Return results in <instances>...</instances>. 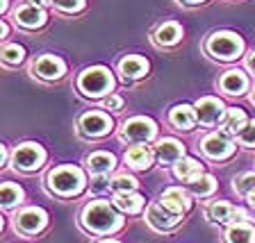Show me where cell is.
<instances>
[{
  "mask_svg": "<svg viewBox=\"0 0 255 243\" xmlns=\"http://www.w3.org/2000/svg\"><path fill=\"white\" fill-rule=\"evenodd\" d=\"M82 225L96 234H110L119 230L121 216L114 212V207L110 202H91L82 212Z\"/></svg>",
  "mask_w": 255,
  "mask_h": 243,
  "instance_id": "6da1fadb",
  "label": "cell"
},
{
  "mask_svg": "<svg viewBox=\"0 0 255 243\" xmlns=\"http://www.w3.org/2000/svg\"><path fill=\"white\" fill-rule=\"evenodd\" d=\"M48 186L59 196H75L85 186V175L75 166H59V168L50 170Z\"/></svg>",
  "mask_w": 255,
  "mask_h": 243,
  "instance_id": "7a4b0ae2",
  "label": "cell"
},
{
  "mask_svg": "<svg viewBox=\"0 0 255 243\" xmlns=\"http://www.w3.org/2000/svg\"><path fill=\"white\" fill-rule=\"evenodd\" d=\"M207 53L212 55L214 59H221V62H230V59H237L244 50V41L233 34V32H214L212 37L207 39Z\"/></svg>",
  "mask_w": 255,
  "mask_h": 243,
  "instance_id": "3957f363",
  "label": "cell"
},
{
  "mask_svg": "<svg viewBox=\"0 0 255 243\" xmlns=\"http://www.w3.org/2000/svg\"><path fill=\"white\" fill-rule=\"evenodd\" d=\"M114 86V78L107 69L103 66H94V69H87L85 73L78 78V89L82 91L89 98H101L103 93L112 91Z\"/></svg>",
  "mask_w": 255,
  "mask_h": 243,
  "instance_id": "277c9868",
  "label": "cell"
},
{
  "mask_svg": "<svg viewBox=\"0 0 255 243\" xmlns=\"http://www.w3.org/2000/svg\"><path fill=\"white\" fill-rule=\"evenodd\" d=\"M43 162H46V153L37 143H23L11 155V164L18 170H37L43 166Z\"/></svg>",
  "mask_w": 255,
  "mask_h": 243,
  "instance_id": "5b68a950",
  "label": "cell"
},
{
  "mask_svg": "<svg viewBox=\"0 0 255 243\" xmlns=\"http://www.w3.org/2000/svg\"><path fill=\"white\" fill-rule=\"evenodd\" d=\"M155 132H157V127H155V123L150 121V118L137 116V118H130V121H126L121 137L126 139V141L143 143V141H150V139L155 137Z\"/></svg>",
  "mask_w": 255,
  "mask_h": 243,
  "instance_id": "8992f818",
  "label": "cell"
},
{
  "mask_svg": "<svg viewBox=\"0 0 255 243\" xmlns=\"http://www.w3.org/2000/svg\"><path fill=\"white\" fill-rule=\"evenodd\" d=\"M112 130V121L110 116L101 114V111H89L85 116L80 118V132L85 134V137H103Z\"/></svg>",
  "mask_w": 255,
  "mask_h": 243,
  "instance_id": "52a82bcc",
  "label": "cell"
},
{
  "mask_svg": "<svg viewBox=\"0 0 255 243\" xmlns=\"http://www.w3.org/2000/svg\"><path fill=\"white\" fill-rule=\"evenodd\" d=\"M180 216L182 214H173L169 212L162 202L159 205H150L148 207V214H146V221H148L150 228L159 230V232H164V230H171L175 228L178 223H180Z\"/></svg>",
  "mask_w": 255,
  "mask_h": 243,
  "instance_id": "ba28073f",
  "label": "cell"
},
{
  "mask_svg": "<svg viewBox=\"0 0 255 243\" xmlns=\"http://www.w3.org/2000/svg\"><path fill=\"white\" fill-rule=\"evenodd\" d=\"M233 150H235L233 141L228 139V134L223 132H214L210 137H205V141H203V153L212 159H226L233 155Z\"/></svg>",
  "mask_w": 255,
  "mask_h": 243,
  "instance_id": "9c48e42d",
  "label": "cell"
},
{
  "mask_svg": "<svg viewBox=\"0 0 255 243\" xmlns=\"http://www.w3.org/2000/svg\"><path fill=\"white\" fill-rule=\"evenodd\" d=\"M46 212L43 209H37V207H30V209H23L18 216H16V228L25 234H37L46 228Z\"/></svg>",
  "mask_w": 255,
  "mask_h": 243,
  "instance_id": "30bf717a",
  "label": "cell"
},
{
  "mask_svg": "<svg viewBox=\"0 0 255 243\" xmlns=\"http://www.w3.org/2000/svg\"><path fill=\"white\" fill-rule=\"evenodd\" d=\"M194 109H196V116L203 125H214V123H219L223 118V114H226L223 102L217 100V98H203V100L196 102Z\"/></svg>",
  "mask_w": 255,
  "mask_h": 243,
  "instance_id": "8fae6325",
  "label": "cell"
},
{
  "mask_svg": "<svg viewBox=\"0 0 255 243\" xmlns=\"http://www.w3.org/2000/svg\"><path fill=\"white\" fill-rule=\"evenodd\" d=\"M32 73L41 80H59L64 75V62L55 55H43L32 64Z\"/></svg>",
  "mask_w": 255,
  "mask_h": 243,
  "instance_id": "7c38bea8",
  "label": "cell"
},
{
  "mask_svg": "<svg viewBox=\"0 0 255 243\" xmlns=\"http://www.w3.org/2000/svg\"><path fill=\"white\" fill-rule=\"evenodd\" d=\"M185 155V148H182L180 141H175V139H162L157 141L155 146V157L162 166H169V164H178Z\"/></svg>",
  "mask_w": 255,
  "mask_h": 243,
  "instance_id": "4fadbf2b",
  "label": "cell"
},
{
  "mask_svg": "<svg viewBox=\"0 0 255 243\" xmlns=\"http://www.w3.org/2000/svg\"><path fill=\"white\" fill-rule=\"evenodd\" d=\"M16 23L23 27H30V30H34V27H41L43 23H46V11L41 9L39 5H23L16 9Z\"/></svg>",
  "mask_w": 255,
  "mask_h": 243,
  "instance_id": "5bb4252c",
  "label": "cell"
},
{
  "mask_svg": "<svg viewBox=\"0 0 255 243\" xmlns=\"http://www.w3.org/2000/svg\"><path fill=\"white\" fill-rule=\"evenodd\" d=\"M169 121H171V125L178 127V130H191V127L196 125L198 116H196V109H191L189 105H178L171 109Z\"/></svg>",
  "mask_w": 255,
  "mask_h": 243,
  "instance_id": "9a60e30c",
  "label": "cell"
},
{
  "mask_svg": "<svg viewBox=\"0 0 255 243\" xmlns=\"http://www.w3.org/2000/svg\"><path fill=\"white\" fill-rule=\"evenodd\" d=\"M162 205L169 209V212H173V214H182V212H187L189 209V198H187V193L182 189H166L164 191V196H162Z\"/></svg>",
  "mask_w": 255,
  "mask_h": 243,
  "instance_id": "2e32d148",
  "label": "cell"
},
{
  "mask_svg": "<svg viewBox=\"0 0 255 243\" xmlns=\"http://www.w3.org/2000/svg\"><path fill=\"white\" fill-rule=\"evenodd\" d=\"M226 241L228 243H255V228L249 225L246 221L233 223L226 232Z\"/></svg>",
  "mask_w": 255,
  "mask_h": 243,
  "instance_id": "e0dca14e",
  "label": "cell"
},
{
  "mask_svg": "<svg viewBox=\"0 0 255 243\" xmlns=\"http://www.w3.org/2000/svg\"><path fill=\"white\" fill-rule=\"evenodd\" d=\"M119 71H121V75L126 80H137V78H141V75H146L148 62L143 57H126L119 64Z\"/></svg>",
  "mask_w": 255,
  "mask_h": 243,
  "instance_id": "ac0fdd59",
  "label": "cell"
},
{
  "mask_svg": "<svg viewBox=\"0 0 255 243\" xmlns=\"http://www.w3.org/2000/svg\"><path fill=\"white\" fill-rule=\"evenodd\" d=\"M246 86H249V80L242 71H228V73L221 78V89L230 95H239L244 93Z\"/></svg>",
  "mask_w": 255,
  "mask_h": 243,
  "instance_id": "d6986e66",
  "label": "cell"
},
{
  "mask_svg": "<svg viewBox=\"0 0 255 243\" xmlns=\"http://www.w3.org/2000/svg\"><path fill=\"white\" fill-rule=\"evenodd\" d=\"M150 162H153V153H150L146 146H132V148L126 153V164L137 170L148 168Z\"/></svg>",
  "mask_w": 255,
  "mask_h": 243,
  "instance_id": "ffe728a7",
  "label": "cell"
},
{
  "mask_svg": "<svg viewBox=\"0 0 255 243\" xmlns=\"http://www.w3.org/2000/svg\"><path fill=\"white\" fill-rule=\"evenodd\" d=\"M175 175L185 182H194L203 175V164H198L196 159H185L182 157L178 164H175Z\"/></svg>",
  "mask_w": 255,
  "mask_h": 243,
  "instance_id": "44dd1931",
  "label": "cell"
},
{
  "mask_svg": "<svg viewBox=\"0 0 255 243\" xmlns=\"http://www.w3.org/2000/svg\"><path fill=\"white\" fill-rule=\"evenodd\" d=\"M114 164H117V159H114V155H110V153H94L89 159H87V166H89V170L94 175L110 173V170L114 168Z\"/></svg>",
  "mask_w": 255,
  "mask_h": 243,
  "instance_id": "7402d4cb",
  "label": "cell"
},
{
  "mask_svg": "<svg viewBox=\"0 0 255 243\" xmlns=\"http://www.w3.org/2000/svg\"><path fill=\"white\" fill-rule=\"evenodd\" d=\"M180 37H182V30L178 23H164V25L155 32V43H159V46H173V43L180 41Z\"/></svg>",
  "mask_w": 255,
  "mask_h": 243,
  "instance_id": "603a6c76",
  "label": "cell"
},
{
  "mask_svg": "<svg viewBox=\"0 0 255 243\" xmlns=\"http://www.w3.org/2000/svg\"><path fill=\"white\" fill-rule=\"evenodd\" d=\"M114 205L121 209V212H128V214H137L139 209L143 207V198L134 191H128V193H117L114 198Z\"/></svg>",
  "mask_w": 255,
  "mask_h": 243,
  "instance_id": "cb8c5ba5",
  "label": "cell"
},
{
  "mask_svg": "<svg viewBox=\"0 0 255 243\" xmlns=\"http://www.w3.org/2000/svg\"><path fill=\"white\" fill-rule=\"evenodd\" d=\"M23 198V191L21 186L11 184V182H5V184L0 186V202H2V207H14L18 205Z\"/></svg>",
  "mask_w": 255,
  "mask_h": 243,
  "instance_id": "d4e9b609",
  "label": "cell"
},
{
  "mask_svg": "<svg viewBox=\"0 0 255 243\" xmlns=\"http://www.w3.org/2000/svg\"><path fill=\"white\" fill-rule=\"evenodd\" d=\"M187 184H189V191L194 196H210V193L217 189V182H214L212 175H201L198 180L187 182Z\"/></svg>",
  "mask_w": 255,
  "mask_h": 243,
  "instance_id": "484cf974",
  "label": "cell"
},
{
  "mask_svg": "<svg viewBox=\"0 0 255 243\" xmlns=\"http://www.w3.org/2000/svg\"><path fill=\"white\" fill-rule=\"evenodd\" d=\"M246 125H249V118H246V114L242 109H230L228 111V118H226V127H228V132L239 134Z\"/></svg>",
  "mask_w": 255,
  "mask_h": 243,
  "instance_id": "4316f807",
  "label": "cell"
},
{
  "mask_svg": "<svg viewBox=\"0 0 255 243\" xmlns=\"http://www.w3.org/2000/svg\"><path fill=\"white\" fill-rule=\"evenodd\" d=\"M233 207L228 205V202H214L212 207H210V218L217 223H230V218H233Z\"/></svg>",
  "mask_w": 255,
  "mask_h": 243,
  "instance_id": "83f0119b",
  "label": "cell"
},
{
  "mask_svg": "<svg viewBox=\"0 0 255 243\" xmlns=\"http://www.w3.org/2000/svg\"><path fill=\"white\" fill-rule=\"evenodd\" d=\"M137 189V180L130 177V175H117L112 180V191L114 193H128V191H134Z\"/></svg>",
  "mask_w": 255,
  "mask_h": 243,
  "instance_id": "f1b7e54d",
  "label": "cell"
},
{
  "mask_svg": "<svg viewBox=\"0 0 255 243\" xmlns=\"http://www.w3.org/2000/svg\"><path fill=\"white\" fill-rule=\"evenodd\" d=\"M0 55H2V62L5 64H21L23 57H25V50L21 46H5Z\"/></svg>",
  "mask_w": 255,
  "mask_h": 243,
  "instance_id": "f546056e",
  "label": "cell"
},
{
  "mask_svg": "<svg viewBox=\"0 0 255 243\" xmlns=\"http://www.w3.org/2000/svg\"><path fill=\"white\" fill-rule=\"evenodd\" d=\"M235 189H237V193H244V196L255 193V173H246L239 180H235Z\"/></svg>",
  "mask_w": 255,
  "mask_h": 243,
  "instance_id": "4dcf8cb0",
  "label": "cell"
},
{
  "mask_svg": "<svg viewBox=\"0 0 255 243\" xmlns=\"http://www.w3.org/2000/svg\"><path fill=\"white\" fill-rule=\"evenodd\" d=\"M237 139L242 146H246V148H255V121H249V125L237 134Z\"/></svg>",
  "mask_w": 255,
  "mask_h": 243,
  "instance_id": "1f68e13d",
  "label": "cell"
},
{
  "mask_svg": "<svg viewBox=\"0 0 255 243\" xmlns=\"http://www.w3.org/2000/svg\"><path fill=\"white\" fill-rule=\"evenodd\" d=\"M55 7L62 11H80L85 7V0H55Z\"/></svg>",
  "mask_w": 255,
  "mask_h": 243,
  "instance_id": "d6a6232c",
  "label": "cell"
},
{
  "mask_svg": "<svg viewBox=\"0 0 255 243\" xmlns=\"http://www.w3.org/2000/svg\"><path fill=\"white\" fill-rule=\"evenodd\" d=\"M107 186H112V182L107 180V173L94 175V180H91V189H94V191H105Z\"/></svg>",
  "mask_w": 255,
  "mask_h": 243,
  "instance_id": "836d02e7",
  "label": "cell"
},
{
  "mask_svg": "<svg viewBox=\"0 0 255 243\" xmlns=\"http://www.w3.org/2000/svg\"><path fill=\"white\" fill-rule=\"evenodd\" d=\"M105 107H107V109L119 111L123 107V100L119 98V95H110V98H105Z\"/></svg>",
  "mask_w": 255,
  "mask_h": 243,
  "instance_id": "e575fe53",
  "label": "cell"
},
{
  "mask_svg": "<svg viewBox=\"0 0 255 243\" xmlns=\"http://www.w3.org/2000/svg\"><path fill=\"white\" fill-rule=\"evenodd\" d=\"M246 66H249V71L255 75V53L249 55V59H246Z\"/></svg>",
  "mask_w": 255,
  "mask_h": 243,
  "instance_id": "d590c367",
  "label": "cell"
},
{
  "mask_svg": "<svg viewBox=\"0 0 255 243\" xmlns=\"http://www.w3.org/2000/svg\"><path fill=\"white\" fill-rule=\"evenodd\" d=\"M32 5H39V7H46V5H50V2H55V0H30Z\"/></svg>",
  "mask_w": 255,
  "mask_h": 243,
  "instance_id": "8d00e7d4",
  "label": "cell"
},
{
  "mask_svg": "<svg viewBox=\"0 0 255 243\" xmlns=\"http://www.w3.org/2000/svg\"><path fill=\"white\" fill-rule=\"evenodd\" d=\"M182 2H187V5H198V2H205V0H182Z\"/></svg>",
  "mask_w": 255,
  "mask_h": 243,
  "instance_id": "74e56055",
  "label": "cell"
},
{
  "mask_svg": "<svg viewBox=\"0 0 255 243\" xmlns=\"http://www.w3.org/2000/svg\"><path fill=\"white\" fill-rule=\"evenodd\" d=\"M249 200H251V205L255 207V193H251V196H249Z\"/></svg>",
  "mask_w": 255,
  "mask_h": 243,
  "instance_id": "f35d334b",
  "label": "cell"
},
{
  "mask_svg": "<svg viewBox=\"0 0 255 243\" xmlns=\"http://www.w3.org/2000/svg\"><path fill=\"white\" fill-rule=\"evenodd\" d=\"M101 243H119V241H114V239H105V241H101Z\"/></svg>",
  "mask_w": 255,
  "mask_h": 243,
  "instance_id": "ab89813d",
  "label": "cell"
},
{
  "mask_svg": "<svg viewBox=\"0 0 255 243\" xmlns=\"http://www.w3.org/2000/svg\"><path fill=\"white\" fill-rule=\"evenodd\" d=\"M253 102H255V91H253Z\"/></svg>",
  "mask_w": 255,
  "mask_h": 243,
  "instance_id": "60d3db41",
  "label": "cell"
}]
</instances>
